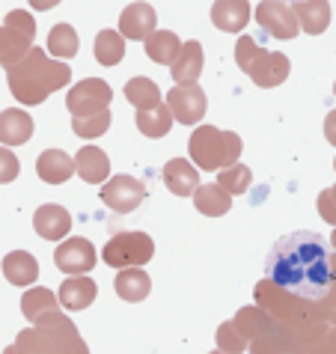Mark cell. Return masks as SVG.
<instances>
[{
	"instance_id": "ee69618b",
	"label": "cell",
	"mask_w": 336,
	"mask_h": 354,
	"mask_svg": "<svg viewBox=\"0 0 336 354\" xmlns=\"http://www.w3.org/2000/svg\"><path fill=\"white\" fill-rule=\"evenodd\" d=\"M333 167H336V161H333Z\"/></svg>"
},
{
	"instance_id": "4dcf8cb0",
	"label": "cell",
	"mask_w": 336,
	"mask_h": 354,
	"mask_svg": "<svg viewBox=\"0 0 336 354\" xmlns=\"http://www.w3.org/2000/svg\"><path fill=\"white\" fill-rule=\"evenodd\" d=\"M125 98L140 111V107H152L161 102V90H158V84L149 81V77H131L125 84Z\"/></svg>"
},
{
	"instance_id": "d6986e66",
	"label": "cell",
	"mask_w": 336,
	"mask_h": 354,
	"mask_svg": "<svg viewBox=\"0 0 336 354\" xmlns=\"http://www.w3.org/2000/svg\"><path fill=\"white\" fill-rule=\"evenodd\" d=\"M36 173L48 185H63L75 173V158H68L63 149H45L36 161Z\"/></svg>"
},
{
	"instance_id": "7402d4cb",
	"label": "cell",
	"mask_w": 336,
	"mask_h": 354,
	"mask_svg": "<svg viewBox=\"0 0 336 354\" xmlns=\"http://www.w3.org/2000/svg\"><path fill=\"white\" fill-rule=\"evenodd\" d=\"M113 289L116 295H120L122 301H143L146 295L152 292V280H149V274L140 271V265H128V268H120V277H116L113 283Z\"/></svg>"
},
{
	"instance_id": "7bdbcfd3",
	"label": "cell",
	"mask_w": 336,
	"mask_h": 354,
	"mask_svg": "<svg viewBox=\"0 0 336 354\" xmlns=\"http://www.w3.org/2000/svg\"><path fill=\"white\" fill-rule=\"evenodd\" d=\"M333 93H336V84H333Z\"/></svg>"
},
{
	"instance_id": "ac0fdd59",
	"label": "cell",
	"mask_w": 336,
	"mask_h": 354,
	"mask_svg": "<svg viewBox=\"0 0 336 354\" xmlns=\"http://www.w3.org/2000/svg\"><path fill=\"white\" fill-rule=\"evenodd\" d=\"M75 173L90 185H102L107 176H111V158H107V152H102L98 146H84V149L75 155Z\"/></svg>"
},
{
	"instance_id": "e575fe53",
	"label": "cell",
	"mask_w": 336,
	"mask_h": 354,
	"mask_svg": "<svg viewBox=\"0 0 336 354\" xmlns=\"http://www.w3.org/2000/svg\"><path fill=\"white\" fill-rule=\"evenodd\" d=\"M217 348H221V351H244L247 348V339L241 337V333L239 330H235V324L232 322H223L221 324V328H217Z\"/></svg>"
},
{
	"instance_id": "44dd1931",
	"label": "cell",
	"mask_w": 336,
	"mask_h": 354,
	"mask_svg": "<svg viewBox=\"0 0 336 354\" xmlns=\"http://www.w3.org/2000/svg\"><path fill=\"white\" fill-rule=\"evenodd\" d=\"M57 301H60V307H66V310H86L95 301V280L68 274V280L60 286Z\"/></svg>"
},
{
	"instance_id": "d6a6232c",
	"label": "cell",
	"mask_w": 336,
	"mask_h": 354,
	"mask_svg": "<svg viewBox=\"0 0 336 354\" xmlns=\"http://www.w3.org/2000/svg\"><path fill=\"white\" fill-rule=\"evenodd\" d=\"M77 33L72 24H57L51 33H48V51H51L54 57H63V60H68V57L77 54Z\"/></svg>"
},
{
	"instance_id": "3957f363",
	"label": "cell",
	"mask_w": 336,
	"mask_h": 354,
	"mask_svg": "<svg viewBox=\"0 0 336 354\" xmlns=\"http://www.w3.org/2000/svg\"><path fill=\"white\" fill-rule=\"evenodd\" d=\"M256 304L262 310H268L274 319H280L292 328H298L304 333H315V337H324L333 324L321 322L319 319V307H315V298H301V295H292L280 289L277 283H271L268 277L256 283V292H253Z\"/></svg>"
},
{
	"instance_id": "5b68a950",
	"label": "cell",
	"mask_w": 336,
	"mask_h": 354,
	"mask_svg": "<svg viewBox=\"0 0 336 354\" xmlns=\"http://www.w3.org/2000/svg\"><path fill=\"white\" fill-rule=\"evenodd\" d=\"M194 164H200V170H217V167H230L241 158V137L235 131H221L214 125H200L191 140H187Z\"/></svg>"
},
{
	"instance_id": "ffe728a7",
	"label": "cell",
	"mask_w": 336,
	"mask_h": 354,
	"mask_svg": "<svg viewBox=\"0 0 336 354\" xmlns=\"http://www.w3.org/2000/svg\"><path fill=\"white\" fill-rule=\"evenodd\" d=\"M33 137V116H27L18 107L0 113V143L3 146H21Z\"/></svg>"
},
{
	"instance_id": "f1b7e54d",
	"label": "cell",
	"mask_w": 336,
	"mask_h": 354,
	"mask_svg": "<svg viewBox=\"0 0 336 354\" xmlns=\"http://www.w3.org/2000/svg\"><path fill=\"white\" fill-rule=\"evenodd\" d=\"M60 307V301H57V295L51 289H42V286H33V289H27V295L21 298V313L30 322L36 319H42L45 313H51Z\"/></svg>"
},
{
	"instance_id": "603a6c76",
	"label": "cell",
	"mask_w": 336,
	"mask_h": 354,
	"mask_svg": "<svg viewBox=\"0 0 336 354\" xmlns=\"http://www.w3.org/2000/svg\"><path fill=\"white\" fill-rule=\"evenodd\" d=\"M3 277L12 283V286H30L39 277V262L33 259V253L12 250L3 257Z\"/></svg>"
},
{
	"instance_id": "cb8c5ba5",
	"label": "cell",
	"mask_w": 336,
	"mask_h": 354,
	"mask_svg": "<svg viewBox=\"0 0 336 354\" xmlns=\"http://www.w3.org/2000/svg\"><path fill=\"white\" fill-rule=\"evenodd\" d=\"M170 72L176 77V84H191L203 72V45L200 42H182L176 60L170 63Z\"/></svg>"
},
{
	"instance_id": "ab89813d",
	"label": "cell",
	"mask_w": 336,
	"mask_h": 354,
	"mask_svg": "<svg viewBox=\"0 0 336 354\" xmlns=\"http://www.w3.org/2000/svg\"><path fill=\"white\" fill-rule=\"evenodd\" d=\"M60 0H30V6L33 9H39V12H45V9H51V6H57Z\"/></svg>"
},
{
	"instance_id": "52a82bcc",
	"label": "cell",
	"mask_w": 336,
	"mask_h": 354,
	"mask_svg": "<svg viewBox=\"0 0 336 354\" xmlns=\"http://www.w3.org/2000/svg\"><path fill=\"white\" fill-rule=\"evenodd\" d=\"M155 257V241L146 232H120L104 244L102 259L113 268H128V265H146Z\"/></svg>"
},
{
	"instance_id": "8992f818",
	"label": "cell",
	"mask_w": 336,
	"mask_h": 354,
	"mask_svg": "<svg viewBox=\"0 0 336 354\" xmlns=\"http://www.w3.org/2000/svg\"><path fill=\"white\" fill-rule=\"evenodd\" d=\"M36 39V18L27 9H12L6 15V24L0 27V66L9 68L33 48Z\"/></svg>"
},
{
	"instance_id": "1f68e13d",
	"label": "cell",
	"mask_w": 336,
	"mask_h": 354,
	"mask_svg": "<svg viewBox=\"0 0 336 354\" xmlns=\"http://www.w3.org/2000/svg\"><path fill=\"white\" fill-rule=\"evenodd\" d=\"M72 129H75L77 137H84V140L102 137L107 129H111V111L102 107V111L86 113V116H72Z\"/></svg>"
},
{
	"instance_id": "30bf717a",
	"label": "cell",
	"mask_w": 336,
	"mask_h": 354,
	"mask_svg": "<svg viewBox=\"0 0 336 354\" xmlns=\"http://www.w3.org/2000/svg\"><path fill=\"white\" fill-rule=\"evenodd\" d=\"M33 324H36V330L48 339L51 351H86V342L77 337V328L63 316V313L51 310V313H45L42 319H36Z\"/></svg>"
},
{
	"instance_id": "5bb4252c",
	"label": "cell",
	"mask_w": 336,
	"mask_h": 354,
	"mask_svg": "<svg viewBox=\"0 0 336 354\" xmlns=\"http://www.w3.org/2000/svg\"><path fill=\"white\" fill-rule=\"evenodd\" d=\"M33 226H36L39 239L60 241L63 235H68V230H72V214L57 203H45V205H39V212L33 214Z\"/></svg>"
},
{
	"instance_id": "f35d334b",
	"label": "cell",
	"mask_w": 336,
	"mask_h": 354,
	"mask_svg": "<svg viewBox=\"0 0 336 354\" xmlns=\"http://www.w3.org/2000/svg\"><path fill=\"white\" fill-rule=\"evenodd\" d=\"M324 137H328V143L336 146V111H330L328 120H324Z\"/></svg>"
},
{
	"instance_id": "d4e9b609",
	"label": "cell",
	"mask_w": 336,
	"mask_h": 354,
	"mask_svg": "<svg viewBox=\"0 0 336 354\" xmlns=\"http://www.w3.org/2000/svg\"><path fill=\"white\" fill-rule=\"evenodd\" d=\"M164 182L176 196H191L200 185V173L194 164H187L182 158H173L170 164H164Z\"/></svg>"
},
{
	"instance_id": "b9f144b4",
	"label": "cell",
	"mask_w": 336,
	"mask_h": 354,
	"mask_svg": "<svg viewBox=\"0 0 336 354\" xmlns=\"http://www.w3.org/2000/svg\"><path fill=\"white\" fill-rule=\"evenodd\" d=\"M286 3H295V0H286Z\"/></svg>"
},
{
	"instance_id": "4fadbf2b",
	"label": "cell",
	"mask_w": 336,
	"mask_h": 354,
	"mask_svg": "<svg viewBox=\"0 0 336 354\" xmlns=\"http://www.w3.org/2000/svg\"><path fill=\"white\" fill-rule=\"evenodd\" d=\"M54 262L66 274H86L95 265V248L86 239H68L57 248Z\"/></svg>"
},
{
	"instance_id": "7c38bea8",
	"label": "cell",
	"mask_w": 336,
	"mask_h": 354,
	"mask_svg": "<svg viewBox=\"0 0 336 354\" xmlns=\"http://www.w3.org/2000/svg\"><path fill=\"white\" fill-rule=\"evenodd\" d=\"M143 196H146V188H143V182L134 179V176H113V179H104L102 203L111 212H120V214L134 212L137 205L143 203Z\"/></svg>"
},
{
	"instance_id": "6da1fadb",
	"label": "cell",
	"mask_w": 336,
	"mask_h": 354,
	"mask_svg": "<svg viewBox=\"0 0 336 354\" xmlns=\"http://www.w3.org/2000/svg\"><path fill=\"white\" fill-rule=\"evenodd\" d=\"M268 280L301 298H321L333 283L330 248L319 232L301 230L280 239L268 253L265 265Z\"/></svg>"
},
{
	"instance_id": "836d02e7",
	"label": "cell",
	"mask_w": 336,
	"mask_h": 354,
	"mask_svg": "<svg viewBox=\"0 0 336 354\" xmlns=\"http://www.w3.org/2000/svg\"><path fill=\"white\" fill-rule=\"evenodd\" d=\"M250 182H253V173H250V167H244V164L221 167V176H217V185L230 194H244L250 188Z\"/></svg>"
},
{
	"instance_id": "4316f807",
	"label": "cell",
	"mask_w": 336,
	"mask_h": 354,
	"mask_svg": "<svg viewBox=\"0 0 336 354\" xmlns=\"http://www.w3.org/2000/svg\"><path fill=\"white\" fill-rule=\"evenodd\" d=\"M143 48H146V57L155 63H161V66H170L176 60V54H179V36H176L173 30H152L149 36L143 39Z\"/></svg>"
},
{
	"instance_id": "9a60e30c",
	"label": "cell",
	"mask_w": 336,
	"mask_h": 354,
	"mask_svg": "<svg viewBox=\"0 0 336 354\" xmlns=\"http://www.w3.org/2000/svg\"><path fill=\"white\" fill-rule=\"evenodd\" d=\"M155 24H158V15H155V9L149 3H131V6H125L122 15H120L122 36L137 39V42H143V39L155 30Z\"/></svg>"
},
{
	"instance_id": "60d3db41",
	"label": "cell",
	"mask_w": 336,
	"mask_h": 354,
	"mask_svg": "<svg viewBox=\"0 0 336 354\" xmlns=\"http://www.w3.org/2000/svg\"><path fill=\"white\" fill-rule=\"evenodd\" d=\"M330 244H333V250H336V230H333V235H330Z\"/></svg>"
},
{
	"instance_id": "2e32d148",
	"label": "cell",
	"mask_w": 336,
	"mask_h": 354,
	"mask_svg": "<svg viewBox=\"0 0 336 354\" xmlns=\"http://www.w3.org/2000/svg\"><path fill=\"white\" fill-rule=\"evenodd\" d=\"M212 21L223 33H241L250 21V3L247 0H214Z\"/></svg>"
},
{
	"instance_id": "83f0119b",
	"label": "cell",
	"mask_w": 336,
	"mask_h": 354,
	"mask_svg": "<svg viewBox=\"0 0 336 354\" xmlns=\"http://www.w3.org/2000/svg\"><path fill=\"white\" fill-rule=\"evenodd\" d=\"M170 125H173V113H170V107L161 104V102L137 111V129H140V134H146V137H164L170 131Z\"/></svg>"
},
{
	"instance_id": "484cf974",
	"label": "cell",
	"mask_w": 336,
	"mask_h": 354,
	"mask_svg": "<svg viewBox=\"0 0 336 354\" xmlns=\"http://www.w3.org/2000/svg\"><path fill=\"white\" fill-rule=\"evenodd\" d=\"M194 203H196V209H200L203 214H209V218H221V214L230 212L232 194L223 191L217 182H214V185H196Z\"/></svg>"
},
{
	"instance_id": "ba28073f",
	"label": "cell",
	"mask_w": 336,
	"mask_h": 354,
	"mask_svg": "<svg viewBox=\"0 0 336 354\" xmlns=\"http://www.w3.org/2000/svg\"><path fill=\"white\" fill-rule=\"evenodd\" d=\"M111 86L102 77H86V81H77L72 90L66 95V107L72 111V116H86V113H95L102 107L111 104Z\"/></svg>"
},
{
	"instance_id": "7a4b0ae2",
	"label": "cell",
	"mask_w": 336,
	"mask_h": 354,
	"mask_svg": "<svg viewBox=\"0 0 336 354\" xmlns=\"http://www.w3.org/2000/svg\"><path fill=\"white\" fill-rule=\"evenodd\" d=\"M68 81H72V68L66 63L48 60L42 48H30L24 60L9 66V90L27 107L42 104L54 90H63Z\"/></svg>"
},
{
	"instance_id": "277c9868",
	"label": "cell",
	"mask_w": 336,
	"mask_h": 354,
	"mask_svg": "<svg viewBox=\"0 0 336 354\" xmlns=\"http://www.w3.org/2000/svg\"><path fill=\"white\" fill-rule=\"evenodd\" d=\"M235 63L250 75L256 86H280L289 77V57L280 51H265L256 36H241L235 42Z\"/></svg>"
},
{
	"instance_id": "8d00e7d4",
	"label": "cell",
	"mask_w": 336,
	"mask_h": 354,
	"mask_svg": "<svg viewBox=\"0 0 336 354\" xmlns=\"http://www.w3.org/2000/svg\"><path fill=\"white\" fill-rule=\"evenodd\" d=\"M18 173H21V164H18L15 155L9 152L3 143H0V185L15 182V179H18Z\"/></svg>"
},
{
	"instance_id": "8fae6325",
	"label": "cell",
	"mask_w": 336,
	"mask_h": 354,
	"mask_svg": "<svg viewBox=\"0 0 336 354\" xmlns=\"http://www.w3.org/2000/svg\"><path fill=\"white\" fill-rule=\"evenodd\" d=\"M167 107H170V113L182 125H194L205 116L209 102H205V93L196 86V81H191V84H176L173 90L167 93Z\"/></svg>"
},
{
	"instance_id": "e0dca14e",
	"label": "cell",
	"mask_w": 336,
	"mask_h": 354,
	"mask_svg": "<svg viewBox=\"0 0 336 354\" xmlns=\"http://www.w3.org/2000/svg\"><path fill=\"white\" fill-rule=\"evenodd\" d=\"M295 18L301 30L310 36H319L330 27V3L328 0H295Z\"/></svg>"
},
{
	"instance_id": "9c48e42d",
	"label": "cell",
	"mask_w": 336,
	"mask_h": 354,
	"mask_svg": "<svg viewBox=\"0 0 336 354\" xmlns=\"http://www.w3.org/2000/svg\"><path fill=\"white\" fill-rule=\"evenodd\" d=\"M256 24H259L265 33H271L274 39H295L301 30L298 18H295V9L286 3V0H262V3L256 6Z\"/></svg>"
},
{
	"instance_id": "f546056e",
	"label": "cell",
	"mask_w": 336,
	"mask_h": 354,
	"mask_svg": "<svg viewBox=\"0 0 336 354\" xmlns=\"http://www.w3.org/2000/svg\"><path fill=\"white\" fill-rule=\"evenodd\" d=\"M125 57V42H122V33L116 30H102L95 36V60L102 66H116L122 63Z\"/></svg>"
},
{
	"instance_id": "74e56055",
	"label": "cell",
	"mask_w": 336,
	"mask_h": 354,
	"mask_svg": "<svg viewBox=\"0 0 336 354\" xmlns=\"http://www.w3.org/2000/svg\"><path fill=\"white\" fill-rule=\"evenodd\" d=\"M319 214L330 226H336V185H333V188H328V191H321V196H319Z\"/></svg>"
},
{
	"instance_id": "d590c367",
	"label": "cell",
	"mask_w": 336,
	"mask_h": 354,
	"mask_svg": "<svg viewBox=\"0 0 336 354\" xmlns=\"http://www.w3.org/2000/svg\"><path fill=\"white\" fill-rule=\"evenodd\" d=\"M315 307H319V319L328 322V324H336V277L330 283V289L321 295V298H315Z\"/></svg>"
}]
</instances>
